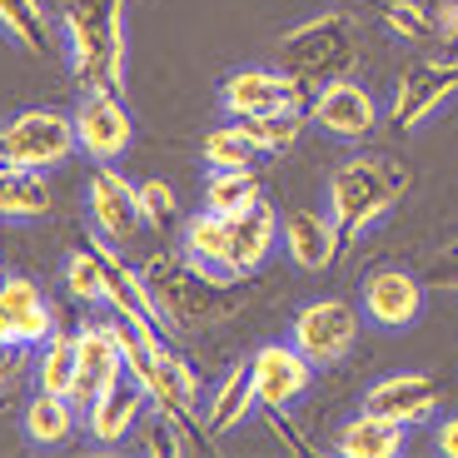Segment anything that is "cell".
Instances as JSON below:
<instances>
[{
    "instance_id": "obj_17",
    "label": "cell",
    "mask_w": 458,
    "mask_h": 458,
    "mask_svg": "<svg viewBox=\"0 0 458 458\" xmlns=\"http://www.w3.org/2000/svg\"><path fill=\"white\" fill-rule=\"evenodd\" d=\"M75 349H81V378H75V403H90L100 389H110L125 369V349H120V334H114V319L105 324H81L75 329Z\"/></svg>"
},
{
    "instance_id": "obj_9",
    "label": "cell",
    "mask_w": 458,
    "mask_h": 458,
    "mask_svg": "<svg viewBox=\"0 0 458 458\" xmlns=\"http://www.w3.org/2000/svg\"><path fill=\"white\" fill-rule=\"evenodd\" d=\"M75 140L95 165L125 160L135 145V114L125 110V100L114 90H85L75 105Z\"/></svg>"
},
{
    "instance_id": "obj_13",
    "label": "cell",
    "mask_w": 458,
    "mask_h": 458,
    "mask_svg": "<svg viewBox=\"0 0 458 458\" xmlns=\"http://www.w3.org/2000/svg\"><path fill=\"white\" fill-rule=\"evenodd\" d=\"M250 364H254V384H259V409H269V413L294 409L314 384V364L299 354L289 339L284 344H259L250 354Z\"/></svg>"
},
{
    "instance_id": "obj_6",
    "label": "cell",
    "mask_w": 458,
    "mask_h": 458,
    "mask_svg": "<svg viewBox=\"0 0 458 458\" xmlns=\"http://www.w3.org/2000/svg\"><path fill=\"white\" fill-rule=\"evenodd\" d=\"M289 344H294L314 369L339 364V359H349V349L359 344V310L349 299H314V304H304V310L294 314Z\"/></svg>"
},
{
    "instance_id": "obj_8",
    "label": "cell",
    "mask_w": 458,
    "mask_h": 458,
    "mask_svg": "<svg viewBox=\"0 0 458 458\" xmlns=\"http://www.w3.org/2000/svg\"><path fill=\"white\" fill-rule=\"evenodd\" d=\"M378 100L369 85L349 81V75H339V81L319 85V90L310 95V125H319L324 135L344 140V145H359V140H369L378 130Z\"/></svg>"
},
{
    "instance_id": "obj_11",
    "label": "cell",
    "mask_w": 458,
    "mask_h": 458,
    "mask_svg": "<svg viewBox=\"0 0 458 458\" xmlns=\"http://www.w3.org/2000/svg\"><path fill=\"white\" fill-rule=\"evenodd\" d=\"M85 215H90L95 234H100L105 244H114V250L135 244L140 229H145V219H140V199H135V184L114 170V165H95L90 184H85Z\"/></svg>"
},
{
    "instance_id": "obj_21",
    "label": "cell",
    "mask_w": 458,
    "mask_h": 458,
    "mask_svg": "<svg viewBox=\"0 0 458 458\" xmlns=\"http://www.w3.org/2000/svg\"><path fill=\"white\" fill-rule=\"evenodd\" d=\"M409 448V424L384 419V413L364 409L334 434V454L339 458H399Z\"/></svg>"
},
{
    "instance_id": "obj_5",
    "label": "cell",
    "mask_w": 458,
    "mask_h": 458,
    "mask_svg": "<svg viewBox=\"0 0 458 458\" xmlns=\"http://www.w3.org/2000/svg\"><path fill=\"white\" fill-rule=\"evenodd\" d=\"M81 149L75 140V114L60 110H21L0 125V160L21 170H60Z\"/></svg>"
},
{
    "instance_id": "obj_16",
    "label": "cell",
    "mask_w": 458,
    "mask_h": 458,
    "mask_svg": "<svg viewBox=\"0 0 458 458\" xmlns=\"http://www.w3.org/2000/svg\"><path fill=\"white\" fill-rule=\"evenodd\" d=\"M419 314H424V284L409 269H374L364 279V319L374 329L399 334L419 324Z\"/></svg>"
},
{
    "instance_id": "obj_12",
    "label": "cell",
    "mask_w": 458,
    "mask_h": 458,
    "mask_svg": "<svg viewBox=\"0 0 458 458\" xmlns=\"http://www.w3.org/2000/svg\"><path fill=\"white\" fill-rule=\"evenodd\" d=\"M444 403V389H438V378L424 374V369H394V374L374 378L364 389V409L384 413V419H399V424L419 428L428 424Z\"/></svg>"
},
{
    "instance_id": "obj_14",
    "label": "cell",
    "mask_w": 458,
    "mask_h": 458,
    "mask_svg": "<svg viewBox=\"0 0 458 458\" xmlns=\"http://www.w3.org/2000/svg\"><path fill=\"white\" fill-rule=\"evenodd\" d=\"M145 403H149V394H145V384H140L135 374H120L110 384V389H100L90 403H85V434H90V444H100V448H120L130 434L140 428V419H145Z\"/></svg>"
},
{
    "instance_id": "obj_24",
    "label": "cell",
    "mask_w": 458,
    "mask_h": 458,
    "mask_svg": "<svg viewBox=\"0 0 458 458\" xmlns=\"http://www.w3.org/2000/svg\"><path fill=\"white\" fill-rule=\"evenodd\" d=\"M50 215V184L40 170H21V165L0 160V219H40Z\"/></svg>"
},
{
    "instance_id": "obj_10",
    "label": "cell",
    "mask_w": 458,
    "mask_h": 458,
    "mask_svg": "<svg viewBox=\"0 0 458 458\" xmlns=\"http://www.w3.org/2000/svg\"><path fill=\"white\" fill-rule=\"evenodd\" d=\"M219 105H225L229 120H254V114H275V110H310V90L289 81L284 70L244 65L219 85Z\"/></svg>"
},
{
    "instance_id": "obj_7",
    "label": "cell",
    "mask_w": 458,
    "mask_h": 458,
    "mask_svg": "<svg viewBox=\"0 0 458 458\" xmlns=\"http://www.w3.org/2000/svg\"><path fill=\"white\" fill-rule=\"evenodd\" d=\"M458 95V55H438V60H419L413 70H403L394 85V105H389V125L394 130H419L428 125L438 110Z\"/></svg>"
},
{
    "instance_id": "obj_36",
    "label": "cell",
    "mask_w": 458,
    "mask_h": 458,
    "mask_svg": "<svg viewBox=\"0 0 458 458\" xmlns=\"http://www.w3.org/2000/svg\"><path fill=\"white\" fill-rule=\"evenodd\" d=\"M0 279H5V264H0Z\"/></svg>"
},
{
    "instance_id": "obj_20",
    "label": "cell",
    "mask_w": 458,
    "mask_h": 458,
    "mask_svg": "<svg viewBox=\"0 0 458 458\" xmlns=\"http://www.w3.org/2000/svg\"><path fill=\"white\" fill-rule=\"evenodd\" d=\"M259 409V384H254V364L240 359V364L229 369L225 378L215 384L209 394V409H205V434L209 438H225L234 428H244V419Z\"/></svg>"
},
{
    "instance_id": "obj_23",
    "label": "cell",
    "mask_w": 458,
    "mask_h": 458,
    "mask_svg": "<svg viewBox=\"0 0 458 458\" xmlns=\"http://www.w3.org/2000/svg\"><path fill=\"white\" fill-rule=\"evenodd\" d=\"M229 219H234V269H240V279H244L279 250V229H284V219L264 205V199L250 205L244 215H229Z\"/></svg>"
},
{
    "instance_id": "obj_27",
    "label": "cell",
    "mask_w": 458,
    "mask_h": 458,
    "mask_svg": "<svg viewBox=\"0 0 458 458\" xmlns=\"http://www.w3.org/2000/svg\"><path fill=\"white\" fill-rule=\"evenodd\" d=\"M0 30L11 35L21 50H30V55L50 50V15L40 0H0Z\"/></svg>"
},
{
    "instance_id": "obj_22",
    "label": "cell",
    "mask_w": 458,
    "mask_h": 458,
    "mask_svg": "<svg viewBox=\"0 0 458 458\" xmlns=\"http://www.w3.org/2000/svg\"><path fill=\"white\" fill-rule=\"evenodd\" d=\"M81 403L65 399V394H46L35 389L30 403H25L21 413V428H25V444L35 448H65L70 438H75V428H81Z\"/></svg>"
},
{
    "instance_id": "obj_1",
    "label": "cell",
    "mask_w": 458,
    "mask_h": 458,
    "mask_svg": "<svg viewBox=\"0 0 458 458\" xmlns=\"http://www.w3.org/2000/svg\"><path fill=\"white\" fill-rule=\"evenodd\" d=\"M130 0H65L60 30L70 46V70L85 90H114L130 85Z\"/></svg>"
},
{
    "instance_id": "obj_19",
    "label": "cell",
    "mask_w": 458,
    "mask_h": 458,
    "mask_svg": "<svg viewBox=\"0 0 458 458\" xmlns=\"http://www.w3.org/2000/svg\"><path fill=\"white\" fill-rule=\"evenodd\" d=\"M180 254H184V259H195L199 269H209L215 279H225V284L240 279V269H234V219H229V215H215V209L190 215Z\"/></svg>"
},
{
    "instance_id": "obj_29",
    "label": "cell",
    "mask_w": 458,
    "mask_h": 458,
    "mask_svg": "<svg viewBox=\"0 0 458 458\" xmlns=\"http://www.w3.org/2000/svg\"><path fill=\"white\" fill-rule=\"evenodd\" d=\"M244 135L254 140V149L259 155H284V149H294V140L304 135V125H310V110H275V114H254V120H240Z\"/></svg>"
},
{
    "instance_id": "obj_35",
    "label": "cell",
    "mask_w": 458,
    "mask_h": 458,
    "mask_svg": "<svg viewBox=\"0 0 458 458\" xmlns=\"http://www.w3.org/2000/svg\"><path fill=\"white\" fill-rule=\"evenodd\" d=\"M438 40H444L448 55H458V5H454V11H444V21H438Z\"/></svg>"
},
{
    "instance_id": "obj_34",
    "label": "cell",
    "mask_w": 458,
    "mask_h": 458,
    "mask_svg": "<svg viewBox=\"0 0 458 458\" xmlns=\"http://www.w3.org/2000/svg\"><path fill=\"white\" fill-rule=\"evenodd\" d=\"M434 444H438V454H448V458H458V413H448L444 424L434 428Z\"/></svg>"
},
{
    "instance_id": "obj_30",
    "label": "cell",
    "mask_w": 458,
    "mask_h": 458,
    "mask_svg": "<svg viewBox=\"0 0 458 458\" xmlns=\"http://www.w3.org/2000/svg\"><path fill=\"white\" fill-rule=\"evenodd\" d=\"M205 170H254V140L244 135V125L240 120H225V125H215L205 135Z\"/></svg>"
},
{
    "instance_id": "obj_33",
    "label": "cell",
    "mask_w": 458,
    "mask_h": 458,
    "mask_svg": "<svg viewBox=\"0 0 458 458\" xmlns=\"http://www.w3.org/2000/svg\"><path fill=\"white\" fill-rule=\"evenodd\" d=\"M21 374H25V349L11 339H0V394H15Z\"/></svg>"
},
{
    "instance_id": "obj_15",
    "label": "cell",
    "mask_w": 458,
    "mask_h": 458,
    "mask_svg": "<svg viewBox=\"0 0 458 458\" xmlns=\"http://www.w3.org/2000/svg\"><path fill=\"white\" fill-rule=\"evenodd\" d=\"M55 334V304L35 279L5 275L0 279V339L21 344V349H40Z\"/></svg>"
},
{
    "instance_id": "obj_2",
    "label": "cell",
    "mask_w": 458,
    "mask_h": 458,
    "mask_svg": "<svg viewBox=\"0 0 458 458\" xmlns=\"http://www.w3.org/2000/svg\"><path fill=\"white\" fill-rule=\"evenodd\" d=\"M403 190H409V174L394 160H384V155H349V160L329 174L324 209H329V219L339 225L344 244H354L399 205Z\"/></svg>"
},
{
    "instance_id": "obj_4",
    "label": "cell",
    "mask_w": 458,
    "mask_h": 458,
    "mask_svg": "<svg viewBox=\"0 0 458 458\" xmlns=\"http://www.w3.org/2000/svg\"><path fill=\"white\" fill-rule=\"evenodd\" d=\"M155 294V310H160L165 329H195V324H209L225 314V279H215L209 269H199L195 259H155L149 269H140Z\"/></svg>"
},
{
    "instance_id": "obj_32",
    "label": "cell",
    "mask_w": 458,
    "mask_h": 458,
    "mask_svg": "<svg viewBox=\"0 0 458 458\" xmlns=\"http://www.w3.org/2000/svg\"><path fill=\"white\" fill-rule=\"evenodd\" d=\"M384 15H389V25L399 35H409V40H434L438 35V15H428L419 0H389Z\"/></svg>"
},
{
    "instance_id": "obj_25",
    "label": "cell",
    "mask_w": 458,
    "mask_h": 458,
    "mask_svg": "<svg viewBox=\"0 0 458 458\" xmlns=\"http://www.w3.org/2000/svg\"><path fill=\"white\" fill-rule=\"evenodd\" d=\"M110 254L114 244H81V250H70L65 259V294L81 299V304H105L110 294Z\"/></svg>"
},
{
    "instance_id": "obj_28",
    "label": "cell",
    "mask_w": 458,
    "mask_h": 458,
    "mask_svg": "<svg viewBox=\"0 0 458 458\" xmlns=\"http://www.w3.org/2000/svg\"><path fill=\"white\" fill-rule=\"evenodd\" d=\"M259 199H264V190H259V174L254 170H209L205 209H215V215H244Z\"/></svg>"
},
{
    "instance_id": "obj_3",
    "label": "cell",
    "mask_w": 458,
    "mask_h": 458,
    "mask_svg": "<svg viewBox=\"0 0 458 458\" xmlns=\"http://www.w3.org/2000/svg\"><path fill=\"white\" fill-rule=\"evenodd\" d=\"M354 60H359V21L349 11H319L279 35V70L310 95L319 85L349 75Z\"/></svg>"
},
{
    "instance_id": "obj_26",
    "label": "cell",
    "mask_w": 458,
    "mask_h": 458,
    "mask_svg": "<svg viewBox=\"0 0 458 458\" xmlns=\"http://www.w3.org/2000/svg\"><path fill=\"white\" fill-rule=\"evenodd\" d=\"M75 378H81V349H75V334L55 329L40 349H35V389L75 399Z\"/></svg>"
},
{
    "instance_id": "obj_18",
    "label": "cell",
    "mask_w": 458,
    "mask_h": 458,
    "mask_svg": "<svg viewBox=\"0 0 458 458\" xmlns=\"http://www.w3.org/2000/svg\"><path fill=\"white\" fill-rule=\"evenodd\" d=\"M279 244H284V254L299 264V269L319 275V269H329V264L339 259L344 234L329 219V209H289L284 229H279Z\"/></svg>"
},
{
    "instance_id": "obj_31",
    "label": "cell",
    "mask_w": 458,
    "mask_h": 458,
    "mask_svg": "<svg viewBox=\"0 0 458 458\" xmlns=\"http://www.w3.org/2000/svg\"><path fill=\"white\" fill-rule=\"evenodd\" d=\"M135 199H140V219H145V229H170L174 215H180V199H174V190L165 180H140Z\"/></svg>"
}]
</instances>
